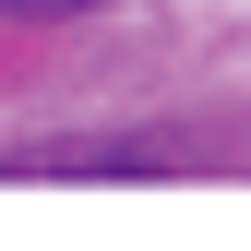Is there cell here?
Masks as SVG:
<instances>
[{"mask_svg":"<svg viewBox=\"0 0 251 251\" xmlns=\"http://www.w3.org/2000/svg\"><path fill=\"white\" fill-rule=\"evenodd\" d=\"M12 179H168V168H192V144H168V132H120V144H24V155H0Z\"/></svg>","mask_w":251,"mask_h":251,"instance_id":"6da1fadb","label":"cell"},{"mask_svg":"<svg viewBox=\"0 0 251 251\" xmlns=\"http://www.w3.org/2000/svg\"><path fill=\"white\" fill-rule=\"evenodd\" d=\"M12 24H60V12H108V0H0Z\"/></svg>","mask_w":251,"mask_h":251,"instance_id":"7a4b0ae2","label":"cell"}]
</instances>
